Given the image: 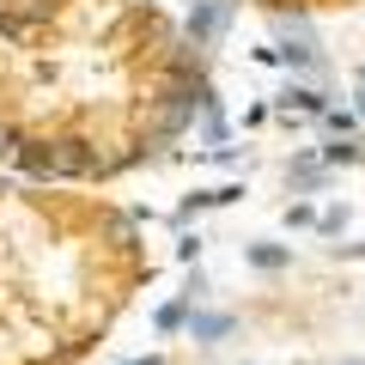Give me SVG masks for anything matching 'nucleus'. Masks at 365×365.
Listing matches in <instances>:
<instances>
[{"label": "nucleus", "instance_id": "1", "mask_svg": "<svg viewBox=\"0 0 365 365\" xmlns=\"http://www.w3.org/2000/svg\"><path fill=\"white\" fill-rule=\"evenodd\" d=\"M274 6H353V0H274Z\"/></svg>", "mask_w": 365, "mask_h": 365}]
</instances>
